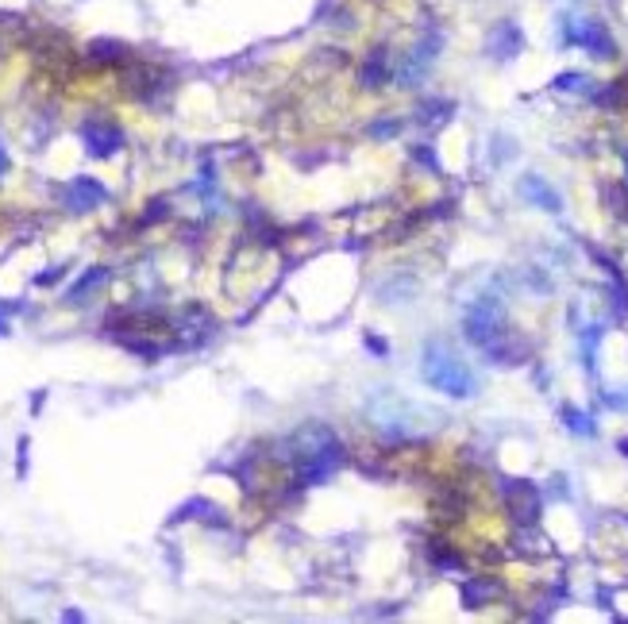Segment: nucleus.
Wrapping results in <instances>:
<instances>
[{
	"instance_id": "f257e3e1",
	"label": "nucleus",
	"mask_w": 628,
	"mask_h": 624,
	"mask_svg": "<svg viewBox=\"0 0 628 624\" xmlns=\"http://www.w3.org/2000/svg\"><path fill=\"white\" fill-rule=\"evenodd\" d=\"M463 332L467 340L479 347V351L490 355V363H520V347L509 335L505 312L494 297H482L467 308V320H463Z\"/></svg>"
},
{
	"instance_id": "f03ea898",
	"label": "nucleus",
	"mask_w": 628,
	"mask_h": 624,
	"mask_svg": "<svg viewBox=\"0 0 628 624\" xmlns=\"http://www.w3.org/2000/svg\"><path fill=\"white\" fill-rule=\"evenodd\" d=\"M421 374L432 389L447 393V397H474V389H479V381H474L471 366L463 363V358L451 351L447 343L432 340L424 347V358H421Z\"/></svg>"
},
{
	"instance_id": "7ed1b4c3",
	"label": "nucleus",
	"mask_w": 628,
	"mask_h": 624,
	"mask_svg": "<svg viewBox=\"0 0 628 624\" xmlns=\"http://www.w3.org/2000/svg\"><path fill=\"white\" fill-rule=\"evenodd\" d=\"M567 43L583 46V51H590L594 58H613V54H617L609 31L601 28L598 20H571V23H567Z\"/></svg>"
},
{
	"instance_id": "20e7f679",
	"label": "nucleus",
	"mask_w": 628,
	"mask_h": 624,
	"mask_svg": "<svg viewBox=\"0 0 628 624\" xmlns=\"http://www.w3.org/2000/svg\"><path fill=\"white\" fill-rule=\"evenodd\" d=\"M502 493H505V501H509V508H513V516H517V520L532 524V520L540 516V490H536L532 482L509 478V482H502Z\"/></svg>"
},
{
	"instance_id": "39448f33",
	"label": "nucleus",
	"mask_w": 628,
	"mask_h": 624,
	"mask_svg": "<svg viewBox=\"0 0 628 624\" xmlns=\"http://www.w3.org/2000/svg\"><path fill=\"white\" fill-rule=\"evenodd\" d=\"M520 196H525V201H532L536 208H543V212H563L560 189H552V185L543 181L540 173H525V178H520Z\"/></svg>"
},
{
	"instance_id": "423d86ee",
	"label": "nucleus",
	"mask_w": 628,
	"mask_h": 624,
	"mask_svg": "<svg viewBox=\"0 0 628 624\" xmlns=\"http://www.w3.org/2000/svg\"><path fill=\"white\" fill-rule=\"evenodd\" d=\"M120 132H116L112 124H85V143H89V155H97V158H109V155H116L120 150Z\"/></svg>"
},
{
	"instance_id": "0eeeda50",
	"label": "nucleus",
	"mask_w": 628,
	"mask_h": 624,
	"mask_svg": "<svg viewBox=\"0 0 628 624\" xmlns=\"http://www.w3.org/2000/svg\"><path fill=\"white\" fill-rule=\"evenodd\" d=\"M520 46H525V35L509 20L490 35V54H497V58H513V54H520Z\"/></svg>"
},
{
	"instance_id": "6e6552de",
	"label": "nucleus",
	"mask_w": 628,
	"mask_h": 624,
	"mask_svg": "<svg viewBox=\"0 0 628 624\" xmlns=\"http://www.w3.org/2000/svg\"><path fill=\"white\" fill-rule=\"evenodd\" d=\"M490 594H497L494 578H471V582H463V605H467V609H479Z\"/></svg>"
},
{
	"instance_id": "1a4fd4ad",
	"label": "nucleus",
	"mask_w": 628,
	"mask_h": 624,
	"mask_svg": "<svg viewBox=\"0 0 628 624\" xmlns=\"http://www.w3.org/2000/svg\"><path fill=\"white\" fill-rule=\"evenodd\" d=\"M69 193H74V208H93V204H101L104 201V189L97 181H89V178H77L74 185H69Z\"/></svg>"
},
{
	"instance_id": "9d476101",
	"label": "nucleus",
	"mask_w": 628,
	"mask_h": 624,
	"mask_svg": "<svg viewBox=\"0 0 628 624\" xmlns=\"http://www.w3.org/2000/svg\"><path fill=\"white\" fill-rule=\"evenodd\" d=\"M552 85L555 89H560V92H583V97H594V81H590L586 74H560V77H555L552 81Z\"/></svg>"
},
{
	"instance_id": "9b49d317",
	"label": "nucleus",
	"mask_w": 628,
	"mask_h": 624,
	"mask_svg": "<svg viewBox=\"0 0 628 624\" xmlns=\"http://www.w3.org/2000/svg\"><path fill=\"white\" fill-rule=\"evenodd\" d=\"M390 77V69H386V54H374V58H370V62L363 66V85H370V89H374V85H382V81H386Z\"/></svg>"
},
{
	"instance_id": "f8f14e48",
	"label": "nucleus",
	"mask_w": 628,
	"mask_h": 624,
	"mask_svg": "<svg viewBox=\"0 0 628 624\" xmlns=\"http://www.w3.org/2000/svg\"><path fill=\"white\" fill-rule=\"evenodd\" d=\"M563 416H567V428H571V432H578V436H594V432H598V424L590 420L586 412H578V409H563Z\"/></svg>"
},
{
	"instance_id": "ddd939ff",
	"label": "nucleus",
	"mask_w": 628,
	"mask_h": 624,
	"mask_svg": "<svg viewBox=\"0 0 628 624\" xmlns=\"http://www.w3.org/2000/svg\"><path fill=\"white\" fill-rule=\"evenodd\" d=\"M93 58H104V62H120L124 58V46L120 43H93Z\"/></svg>"
},
{
	"instance_id": "4468645a",
	"label": "nucleus",
	"mask_w": 628,
	"mask_h": 624,
	"mask_svg": "<svg viewBox=\"0 0 628 624\" xmlns=\"http://www.w3.org/2000/svg\"><path fill=\"white\" fill-rule=\"evenodd\" d=\"M0 332H8V320H4V308H0Z\"/></svg>"
},
{
	"instance_id": "2eb2a0df",
	"label": "nucleus",
	"mask_w": 628,
	"mask_h": 624,
	"mask_svg": "<svg viewBox=\"0 0 628 624\" xmlns=\"http://www.w3.org/2000/svg\"><path fill=\"white\" fill-rule=\"evenodd\" d=\"M617 447H621V451H624V455H628V439H621V444H617Z\"/></svg>"
}]
</instances>
